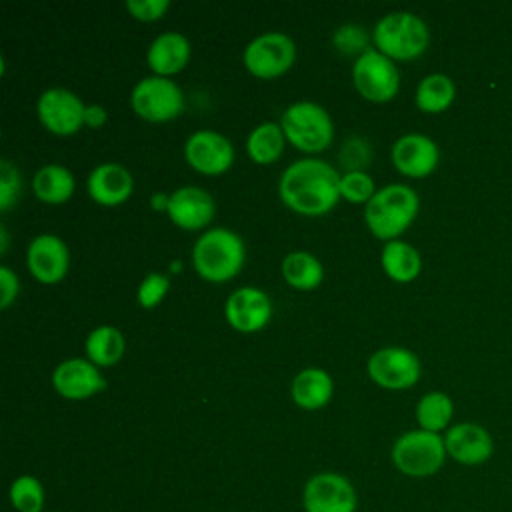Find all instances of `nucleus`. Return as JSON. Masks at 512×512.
I'll return each instance as SVG.
<instances>
[{
    "instance_id": "obj_1",
    "label": "nucleus",
    "mask_w": 512,
    "mask_h": 512,
    "mask_svg": "<svg viewBox=\"0 0 512 512\" xmlns=\"http://www.w3.org/2000/svg\"><path fill=\"white\" fill-rule=\"evenodd\" d=\"M278 194L292 212L322 216L340 200V174L320 158H300L284 168Z\"/></svg>"
},
{
    "instance_id": "obj_2",
    "label": "nucleus",
    "mask_w": 512,
    "mask_h": 512,
    "mask_svg": "<svg viewBox=\"0 0 512 512\" xmlns=\"http://www.w3.org/2000/svg\"><path fill=\"white\" fill-rule=\"evenodd\" d=\"M418 208L420 198L414 188L394 182L376 190L368 200L364 206V222L376 238L386 242L398 240L418 216Z\"/></svg>"
},
{
    "instance_id": "obj_3",
    "label": "nucleus",
    "mask_w": 512,
    "mask_h": 512,
    "mask_svg": "<svg viewBox=\"0 0 512 512\" xmlns=\"http://www.w3.org/2000/svg\"><path fill=\"white\" fill-rule=\"evenodd\" d=\"M244 258V240L228 228H208L192 246V266L208 282L232 280L242 270Z\"/></svg>"
},
{
    "instance_id": "obj_4",
    "label": "nucleus",
    "mask_w": 512,
    "mask_h": 512,
    "mask_svg": "<svg viewBox=\"0 0 512 512\" xmlns=\"http://www.w3.org/2000/svg\"><path fill=\"white\" fill-rule=\"evenodd\" d=\"M372 42L376 50L390 60H414L426 52L430 30L414 12L396 10L376 22Z\"/></svg>"
},
{
    "instance_id": "obj_5",
    "label": "nucleus",
    "mask_w": 512,
    "mask_h": 512,
    "mask_svg": "<svg viewBox=\"0 0 512 512\" xmlns=\"http://www.w3.org/2000/svg\"><path fill=\"white\" fill-rule=\"evenodd\" d=\"M280 126L286 142L306 154L322 152L334 140V122L328 110L310 100L290 104L282 112Z\"/></svg>"
},
{
    "instance_id": "obj_6",
    "label": "nucleus",
    "mask_w": 512,
    "mask_h": 512,
    "mask_svg": "<svg viewBox=\"0 0 512 512\" xmlns=\"http://www.w3.org/2000/svg\"><path fill=\"white\" fill-rule=\"evenodd\" d=\"M390 456L402 474L412 478H428L444 466L448 454L444 436L416 428L396 438Z\"/></svg>"
},
{
    "instance_id": "obj_7",
    "label": "nucleus",
    "mask_w": 512,
    "mask_h": 512,
    "mask_svg": "<svg viewBox=\"0 0 512 512\" xmlns=\"http://www.w3.org/2000/svg\"><path fill=\"white\" fill-rule=\"evenodd\" d=\"M130 104L148 122H168L184 112V94L174 80L152 74L134 84Z\"/></svg>"
},
{
    "instance_id": "obj_8",
    "label": "nucleus",
    "mask_w": 512,
    "mask_h": 512,
    "mask_svg": "<svg viewBox=\"0 0 512 512\" xmlns=\"http://www.w3.org/2000/svg\"><path fill=\"white\" fill-rule=\"evenodd\" d=\"M294 60H296L294 40L288 34L278 30L258 34L246 44L242 54V62L246 70L260 80H272L282 76L292 68Z\"/></svg>"
},
{
    "instance_id": "obj_9",
    "label": "nucleus",
    "mask_w": 512,
    "mask_h": 512,
    "mask_svg": "<svg viewBox=\"0 0 512 512\" xmlns=\"http://www.w3.org/2000/svg\"><path fill=\"white\" fill-rule=\"evenodd\" d=\"M354 88L370 102H390L400 90V70L382 52L368 48L352 64Z\"/></svg>"
},
{
    "instance_id": "obj_10",
    "label": "nucleus",
    "mask_w": 512,
    "mask_h": 512,
    "mask_svg": "<svg viewBox=\"0 0 512 512\" xmlns=\"http://www.w3.org/2000/svg\"><path fill=\"white\" fill-rule=\"evenodd\" d=\"M372 382L386 390H408L420 380V360L404 346H384L372 352L366 364Z\"/></svg>"
},
{
    "instance_id": "obj_11",
    "label": "nucleus",
    "mask_w": 512,
    "mask_h": 512,
    "mask_svg": "<svg viewBox=\"0 0 512 512\" xmlns=\"http://www.w3.org/2000/svg\"><path fill=\"white\" fill-rule=\"evenodd\" d=\"M40 124L56 136H72L84 126L86 104L68 88H48L36 104Z\"/></svg>"
},
{
    "instance_id": "obj_12",
    "label": "nucleus",
    "mask_w": 512,
    "mask_h": 512,
    "mask_svg": "<svg viewBox=\"0 0 512 512\" xmlns=\"http://www.w3.org/2000/svg\"><path fill=\"white\" fill-rule=\"evenodd\" d=\"M188 166L206 176L224 174L234 162L232 142L216 130H196L184 144Z\"/></svg>"
},
{
    "instance_id": "obj_13",
    "label": "nucleus",
    "mask_w": 512,
    "mask_h": 512,
    "mask_svg": "<svg viewBox=\"0 0 512 512\" xmlns=\"http://www.w3.org/2000/svg\"><path fill=\"white\" fill-rule=\"evenodd\" d=\"M306 512H356V490L338 472L314 474L304 486Z\"/></svg>"
},
{
    "instance_id": "obj_14",
    "label": "nucleus",
    "mask_w": 512,
    "mask_h": 512,
    "mask_svg": "<svg viewBox=\"0 0 512 512\" xmlns=\"http://www.w3.org/2000/svg\"><path fill=\"white\" fill-rule=\"evenodd\" d=\"M28 272L42 284L60 282L70 266L66 242L56 234H38L26 248Z\"/></svg>"
},
{
    "instance_id": "obj_15",
    "label": "nucleus",
    "mask_w": 512,
    "mask_h": 512,
    "mask_svg": "<svg viewBox=\"0 0 512 512\" xmlns=\"http://www.w3.org/2000/svg\"><path fill=\"white\" fill-rule=\"evenodd\" d=\"M224 316L226 322L242 334L258 332L272 318V300L264 290L244 286L228 296L224 304Z\"/></svg>"
},
{
    "instance_id": "obj_16",
    "label": "nucleus",
    "mask_w": 512,
    "mask_h": 512,
    "mask_svg": "<svg viewBox=\"0 0 512 512\" xmlns=\"http://www.w3.org/2000/svg\"><path fill=\"white\" fill-rule=\"evenodd\" d=\"M390 158L400 174L408 178H426L436 170L440 162V150L430 136L410 132L392 144Z\"/></svg>"
},
{
    "instance_id": "obj_17",
    "label": "nucleus",
    "mask_w": 512,
    "mask_h": 512,
    "mask_svg": "<svg viewBox=\"0 0 512 512\" xmlns=\"http://www.w3.org/2000/svg\"><path fill=\"white\" fill-rule=\"evenodd\" d=\"M446 454L462 466H480L494 454L492 434L476 422H458L444 434Z\"/></svg>"
},
{
    "instance_id": "obj_18",
    "label": "nucleus",
    "mask_w": 512,
    "mask_h": 512,
    "mask_svg": "<svg viewBox=\"0 0 512 512\" xmlns=\"http://www.w3.org/2000/svg\"><path fill=\"white\" fill-rule=\"evenodd\" d=\"M52 386L66 400H86L106 388V378L88 358H68L54 368Z\"/></svg>"
},
{
    "instance_id": "obj_19",
    "label": "nucleus",
    "mask_w": 512,
    "mask_h": 512,
    "mask_svg": "<svg viewBox=\"0 0 512 512\" xmlns=\"http://www.w3.org/2000/svg\"><path fill=\"white\" fill-rule=\"evenodd\" d=\"M216 212L214 198L200 186H182L170 194L168 218L182 230H202L206 228Z\"/></svg>"
},
{
    "instance_id": "obj_20",
    "label": "nucleus",
    "mask_w": 512,
    "mask_h": 512,
    "mask_svg": "<svg viewBox=\"0 0 512 512\" xmlns=\"http://www.w3.org/2000/svg\"><path fill=\"white\" fill-rule=\"evenodd\" d=\"M88 196L100 206H118L132 196L134 180L128 168L116 162L98 164L86 180Z\"/></svg>"
},
{
    "instance_id": "obj_21",
    "label": "nucleus",
    "mask_w": 512,
    "mask_h": 512,
    "mask_svg": "<svg viewBox=\"0 0 512 512\" xmlns=\"http://www.w3.org/2000/svg\"><path fill=\"white\" fill-rule=\"evenodd\" d=\"M192 54L190 40L182 32H162L158 34L146 52V64L156 76L170 78L184 70Z\"/></svg>"
},
{
    "instance_id": "obj_22",
    "label": "nucleus",
    "mask_w": 512,
    "mask_h": 512,
    "mask_svg": "<svg viewBox=\"0 0 512 512\" xmlns=\"http://www.w3.org/2000/svg\"><path fill=\"white\" fill-rule=\"evenodd\" d=\"M290 394L296 406L304 410H318L326 406L334 394L332 376L322 368H304L294 376Z\"/></svg>"
},
{
    "instance_id": "obj_23",
    "label": "nucleus",
    "mask_w": 512,
    "mask_h": 512,
    "mask_svg": "<svg viewBox=\"0 0 512 512\" xmlns=\"http://www.w3.org/2000/svg\"><path fill=\"white\" fill-rule=\"evenodd\" d=\"M380 266L390 280L406 284L418 278L422 270V258L412 244L404 240H390L380 252Z\"/></svg>"
},
{
    "instance_id": "obj_24",
    "label": "nucleus",
    "mask_w": 512,
    "mask_h": 512,
    "mask_svg": "<svg viewBox=\"0 0 512 512\" xmlns=\"http://www.w3.org/2000/svg\"><path fill=\"white\" fill-rule=\"evenodd\" d=\"M76 180L62 164H46L32 178L34 196L46 204H62L74 194Z\"/></svg>"
},
{
    "instance_id": "obj_25",
    "label": "nucleus",
    "mask_w": 512,
    "mask_h": 512,
    "mask_svg": "<svg viewBox=\"0 0 512 512\" xmlns=\"http://www.w3.org/2000/svg\"><path fill=\"white\" fill-rule=\"evenodd\" d=\"M280 270H282L284 282L288 286H292L294 290L308 292V290L318 288L324 280L322 262L306 250H294V252L286 254Z\"/></svg>"
},
{
    "instance_id": "obj_26",
    "label": "nucleus",
    "mask_w": 512,
    "mask_h": 512,
    "mask_svg": "<svg viewBox=\"0 0 512 512\" xmlns=\"http://www.w3.org/2000/svg\"><path fill=\"white\" fill-rule=\"evenodd\" d=\"M456 98V84L450 76L434 72L424 76L416 86V106L426 114H440L452 106Z\"/></svg>"
},
{
    "instance_id": "obj_27",
    "label": "nucleus",
    "mask_w": 512,
    "mask_h": 512,
    "mask_svg": "<svg viewBox=\"0 0 512 512\" xmlns=\"http://www.w3.org/2000/svg\"><path fill=\"white\" fill-rule=\"evenodd\" d=\"M286 136L282 132L280 122H262L246 138V152L256 164H272L284 152Z\"/></svg>"
},
{
    "instance_id": "obj_28",
    "label": "nucleus",
    "mask_w": 512,
    "mask_h": 512,
    "mask_svg": "<svg viewBox=\"0 0 512 512\" xmlns=\"http://www.w3.org/2000/svg\"><path fill=\"white\" fill-rule=\"evenodd\" d=\"M86 356L90 362H94L96 366L104 368V366H114L126 350V340L124 334L114 328V326H98L94 328L88 336H86Z\"/></svg>"
},
{
    "instance_id": "obj_29",
    "label": "nucleus",
    "mask_w": 512,
    "mask_h": 512,
    "mask_svg": "<svg viewBox=\"0 0 512 512\" xmlns=\"http://www.w3.org/2000/svg\"><path fill=\"white\" fill-rule=\"evenodd\" d=\"M454 416V402L446 392H426L416 404V422L422 430L440 434L450 428Z\"/></svg>"
},
{
    "instance_id": "obj_30",
    "label": "nucleus",
    "mask_w": 512,
    "mask_h": 512,
    "mask_svg": "<svg viewBox=\"0 0 512 512\" xmlns=\"http://www.w3.org/2000/svg\"><path fill=\"white\" fill-rule=\"evenodd\" d=\"M44 500V486L30 474L18 476L10 486V502L18 512H42Z\"/></svg>"
},
{
    "instance_id": "obj_31",
    "label": "nucleus",
    "mask_w": 512,
    "mask_h": 512,
    "mask_svg": "<svg viewBox=\"0 0 512 512\" xmlns=\"http://www.w3.org/2000/svg\"><path fill=\"white\" fill-rule=\"evenodd\" d=\"M376 194L374 180L368 172H344L340 174V198L352 204H368V200Z\"/></svg>"
},
{
    "instance_id": "obj_32",
    "label": "nucleus",
    "mask_w": 512,
    "mask_h": 512,
    "mask_svg": "<svg viewBox=\"0 0 512 512\" xmlns=\"http://www.w3.org/2000/svg\"><path fill=\"white\" fill-rule=\"evenodd\" d=\"M168 288H170V280L166 274L148 272L138 284L136 300L144 310H152L164 300V296L168 294Z\"/></svg>"
},
{
    "instance_id": "obj_33",
    "label": "nucleus",
    "mask_w": 512,
    "mask_h": 512,
    "mask_svg": "<svg viewBox=\"0 0 512 512\" xmlns=\"http://www.w3.org/2000/svg\"><path fill=\"white\" fill-rule=\"evenodd\" d=\"M368 40V32L358 24H344L332 36V42L338 52L356 54V58L368 50Z\"/></svg>"
},
{
    "instance_id": "obj_34",
    "label": "nucleus",
    "mask_w": 512,
    "mask_h": 512,
    "mask_svg": "<svg viewBox=\"0 0 512 512\" xmlns=\"http://www.w3.org/2000/svg\"><path fill=\"white\" fill-rule=\"evenodd\" d=\"M22 188L20 172L10 160L0 162V210L6 212L12 208V204L18 200Z\"/></svg>"
},
{
    "instance_id": "obj_35",
    "label": "nucleus",
    "mask_w": 512,
    "mask_h": 512,
    "mask_svg": "<svg viewBox=\"0 0 512 512\" xmlns=\"http://www.w3.org/2000/svg\"><path fill=\"white\" fill-rule=\"evenodd\" d=\"M340 162L346 172H366L364 168L370 164V146L358 136L348 138L340 148Z\"/></svg>"
},
{
    "instance_id": "obj_36",
    "label": "nucleus",
    "mask_w": 512,
    "mask_h": 512,
    "mask_svg": "<svg viewBox=\"0 0 512 512\" xmlns=\"http://www.w3.org/2000/svg\"><path fill=\"white\" fill-rule=\"evenodd\" d=\"M124 8L132 18L140 22H154L168 12L170 0H128Z\"/></svg>"
},
{
    "instance_id": "obj_37",
    "label": "nucleus",
    "mask_w": 512,
    "mask_h": 512,
    "mask_svg": "<svg viewBox=\"0 0 512 512\" xmlns=\"http://www.w3.org/2000/svg\"><path fill=\"white\" fill-rule=\"evenodd\" d=\"M18 276L12 268H8L6 264L0 266V308L6 310L18 296Z\"/></svg>"
},
{
    "instance_id": "obj_38",
    "label": "nucleus",
    "mask_w": 512,
    "mask_h": 512,
    "mask_svg": "<svg viewBox=\"0 0 512 512\" xmlns=\"http://www.w3.org/2000/svg\"><path fill=\"white\" fill-rule=\"evenodd\" d=\"M108 120V112L104 106L100 104H88L86 112H84V126L90 128H102Z\"/></svg>"
},
{
    "instance_id": "obj_39",
    "label": "nucleus",
    "mask_w": 512,
    "mask_h": 512,
    "mask_svg": "<svg viewBox=\"0 0 512 512\" xmlns=\"http://www.w3.org/2000/svg\"><path fill=\"white\" fill-rule=\"evenodd\" d=\"M168 202H170V194L164 192H154L150 196V208L156 212H166L168 210Z\"/></svg>"
},
{
    "instance_id": "obj_40",
    "label": "nucleus",
    "mask_w": 512,
    "mask_h": 512,
    "mask_svg": "<svg viewBox=\"0 0 512 512\" xmlns=\"http://www.w3.org/2000/svg\"><path fill=\"white\" fill-rule=\"evenodd\" d=\"M170 270H172V272H180V270H182V264H180V262H172V264H170Z\"/></svg>"
}]
</instances>
